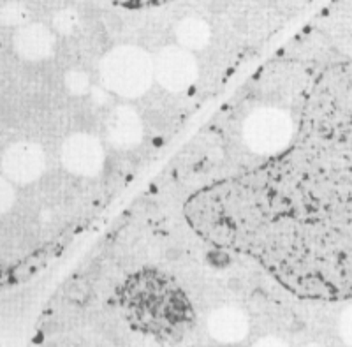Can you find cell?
Wrapping results in <instances>:
<instances>
[{"label": "cell", "instance_id": "obj_1", "mask_svg": "<svg viewBox=\"0 0 352 347\" xmlns=\"http://www.w3.org/2000/svg\"><path fill=\"white\" fill-rule=\"evenodd\" d=\"M289 147L185 203L194 231L294 295L352 298V52L314 62Z\"/></svg>", "mask_w": 352, "mask_h": 347}, {"label": "cell", "instance_id": "obj_2", "mask_svg": "<svg viewBox=\"0 0 352 347\" xmlns=\"http://www.w3.org/2000/svg\"><path fill=\"white\" fill-rule=\"evenodd\" d=\"M99 74L106 90L125 99L144 96L155 81L153 59L136 46L111 50L100 60Z\"/></svg>", "mask_w": 352, "mask_h": 347}, {"label": "cell", "instance_id": "obj_3", "mask_svg": "<svg viewBox=\"0 0 352 347\" xmlns=\"http://www.w3.org/2000/svg\"><path fill=\"white\" fill-rule=\"evenodd\" d=\"M294 134V120L280 106H261L248 113L241 125L245 147L254 154L272 157L289 147Z\"/></svg>", "mask_w": 352, "mask_h": 347}, {"label": "cell", "instance_id": "obj_4", "mask_svg": "<svg viewBox=\"0 0 352 347\" xmlns=\"http://www.w3.org/2000/svg\"><path fill=\"white\" fill-rule=\"evenodd\" d=\"M153 74L157 83L168 92L180 94L196 83L199 67L188 50L182 46H168L160 50L153 59Z\"/></svg>", "mask_w": 352, "mask_h": 347}, {"label": "cell", "instance_id": "obj_5", "mask_svg": "<svg viewBox=\"0 0 352 347\" xmlns=\"http://www.w3.org/2000/svg\"><path fill=\"white\" fill-rule=\"evenodd\" d=\"M62 164L69 173L83 178L97 176L104 168V147L92 134H72L64 141L62 147Z\"/></svg>", "mask_w": 352, "mask_h": 347}, {"label": "cell", "instance_id": "obj_6", "mask_svg": "<svg viewBox=\"0 0 352 347\" xmlns=\"http://www.w3.org/2000/svg\"><path fill=\"white\" fill-rule=\"evenodd\" d=\"M44 168H46V157L43 148L28 141L9 147L2 159V169L6 176L16 184H30L43 175Z\"/></svg>", "mask_w": 352, "mask_h": 347}, {"label": "cell", "instance_id": "obj_7", "mask_svg": "<svg viewBox=\"0 0 352 347\" xmlns=\"http://www.w3.org/2000/svg\"><path fill=\"white\" fill-rule=\"evenodd\" d=\"M106 136L116 148H132L143 140V122L131 106H118L111 109L106 118Z\"/></svg>", "mask_w": 352, "mask_h": 347}, {"label": "cell", "instance_id": "obj_8", "mask_svg": "<svg viewBox=\"0 0 352 347\" xmlns=\"http://www.w3.org/2000/svg\"><path fill=\"white\" fill-rule=\"evenodd\" d=\"M53 48H55V37L44 27L25 28L16 37L18 53L32 62L48 59L53 53Z\"/></svg>", "mask_w": 352, "mask_h": 347}, {"label": "cell", "instance_id": "obj_9", "mask_svg": "<svg viewBox=\"0 0 352 347\" xmlns=\"http://www.w3.org/2000/svg\"><path fill=\"white\" fill-rule=\"evenodd\" d=\"M247 319L238 308H220L210 319V330L222 342H236L247 333Z\"/></svg>", "mask_w": 352, "mask_h": 347}, {"label": "cell", "instance_id": "obj_10", "mask_svg": "<svg viewBox=\"0 0 352 347\" xmlns=\"http://www.w3.org/2000/svg\"><path fill=\"white\" fill-rule=\"evenodd\" d=\"M176 39L182 44V48L188 52H197L208 44L210 28L201 20H185L176 28Z\"/></svg>", "mask_w": 352, "mask_h": 347}, {"label": "cell", "instance_id": "obj_11", "mask_svg": "<svg viewBox=\"0 0 352 347\" xmlns=\"http://www.w3.org/2000/svg\"><path fill=\"white\" fill-rule=\"evenodd\" d=\"M65 87H67L69 92L74 94V96H83L88 88H90V81H88V76L85 72L71 71L67 72V76H65Z\"/></svg>", "mask_w": 352, "mask_h": 347}, {"label": "cell", "instance_id": "obj_12", "mask_svg": "<svg viewBox=\"0 0 352 347\" xmlns=\"http://www.w3.org/2000/svg\"><path fill=\"white\" fill-rule=\"evenodd\" d=\"M14 200H16V196H14L11 184L8 180L0 178V213L8 212L12 203H14Z\"/></svg>", "mask_w": 352, "mask_h": 347}, {"label": "cell", "instance_id": "obj_13", "mask_svg": "<svg viewBox=\"0 0 352 347\" xmlns=\"http://www.w3.org/2000/svg\"><path fill=\"white\" fill-rule=\"evenodd\" d=\"M113 4L122 6V8L129 9H143V8H155V6L168 4L173 0H111Z\"/></svg>", "mask_w": 352, "mask_h": 347}, {"label": "cell", "instance_id": "obj_14", "mask_svg": "<svg viewBox=\"0 0 352 347\" xmlns=\"http://www.w3.org/2000/svg\"><path fill=\"white\" fill-rule=\"evenodd\" d=\"M340 333L344 342L347 344L349 347H352V305L345 308V312L342 314L340 319Z\"/></svg>", "mask_w": 352, "mask_h": 347}, {"label": "cell", "instance_id": "obj_15", "mask_svg": "<svg viewBox=\"0 0 352 347\" xmlns=\"http://www.w3.org/2000/svg\"><path fill=\"white\" fill-rule=\"evenodd\" d=\"M312 347H317V346H312Z\"/></svg>", "mask_w": 352, "mask_h": 347}]
</instances>
